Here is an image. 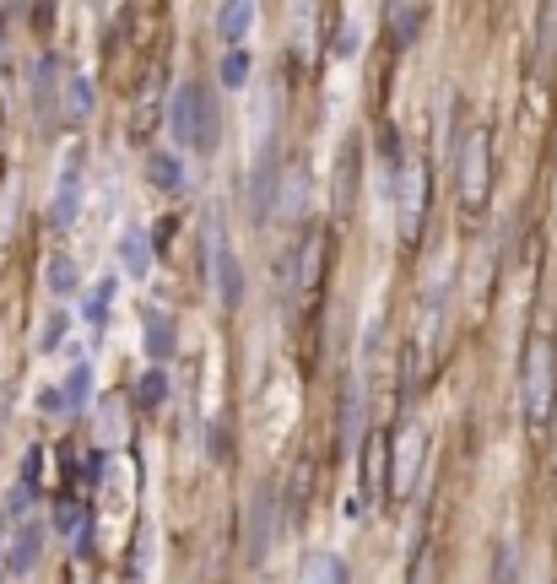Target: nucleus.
Returning a JSON list of instances; mask_svg holds the SVG:
<instances>
[{"label":"nucleus","mask_w":557,"mask_h":584,"mask_svg":"<svg viewBox=\"0 0 557 584\" xmlns=\"http://www.w3.org/2000/svg\"><path fill=\"white\" fill-rule=\"evenodd\" d=\"M0 574H6V525H0Z\"/></svg>","instance_id":"473e14b6"},{"label":"nucleus","mask_w":557,"mask_h":584,"mask_svg":"<svg viewBox=\"0 0 557 584\" xmlns=\"http://www.w3.org/2000/svg\"><path fill=\"white\" fill-rule=\"evenodd\" d=\"M114 433H119V406L103 401V438H114Z\"/></svg>","instance_id":"7c9ffc66"},{"label":"nucleus","mask_w":557,"mask_h":584,"mask_svg":"<svg viewBox=\"0 0 557 584\" xmlns=\"http://www.w3.org/2000/svg\"><path fill=\"white\" fill-rule=\"evenodd\" d=\"M249 82V55L244 49H228L222 55V87H244Z\"/></svg>","instance_id":"393cba45"},{"label":"nucleus","mask_w":557,"mask_h":584,"mask_svg":"<svg viewBox=\"0 0 557 584\" xmlns=\"http://www.w3.org/2000/svg\"><path fill=\"white\" fill-rule=\"evenodd\" d=\"M384 22H390V44L395 49H411L422 33V6H390L384 11Z\"/></svg>","instance_id":"6ab92c4d"},{"label":"nucleus","mask_w":557,"mask_h":584,"mask_svg":"<svg viewBox=\"0 0 557 584\" xmlns=\"http://www.w3.org/2000/svg\"><path fill=\"white\" fill-rule=\"evenodd\" d=\"M249 28H255V6H249V0H228V6H217V38L228 49H244Z\"/></svg>","instance_id":"2eb2a0df"},{"label":"nucleus","mask_w":557,"mask_h":584,"mask_svg":"<svg viewBox=\"0 0 557 584\" xmlns=\"http://www.w3.org/2000/svg\"><path fill=\"white\" fill-rule=\"evenodd\" d=\"M384 455H390V449H384V438H374V444L363 449V498L374 503V509L390 503V493H384Z\"/></svg>","instance_id":"f3484780"},{"label":"nucleus","mask_w":557,"mask_h":584,"mask_svg":"<svg viewBox=\"0 0 557 584\" xmlns=\"http://www.w3.org/2000/svg\"><path fill=\"white\" fill-rule=\"evenodd\" d=\"M141 406H147V411H157V406H163L168 401V374H163V368H147V374H141Z\"/></svg>","instance_id":"5701e85b"},{"label":"nucleus","mask_w":557,"mask_h":584,"mask_svg":"<svg viewBox=\"0 0 557 584\" xmlns=\"http://www.w3.org/2000/svg\"><path fill=\"white\" fill-rule=\"evenodd\" d=\"M271 536H276V487L260 482L255 498H249V514H244V563H265Z\"/></svg>","instance_id":"1a4fd4ad"},{"label":"nucleus","mask_w":557,"mask_h":584,"mask_svg":"<svg viewBox=\"0 0 557 584\" xmlns=\"http://www.w3.org/2000/svg\"><path fill=\"white\" fill-rule=\"evenodd\" d=\"M417 466H422V433L417 428H401L395 433V455H384V471H390V503L395 498H411V487H417Z\"/></svg>","instance_id":"9d476101"},{"label":"nucleus","mask_w":557,"mask_h":584,"mask_svg":"<svg viewBox=\"0 0 557 584\" xmlns=\"http://www.w3.org/2000/svg\"><path fill=\"white\" fill-rule=\"evenodd\" d=\"M276 184H282V163H276V146H271V136H265L260 157H255V174H249V217H255L260 228L276 211Z\"/></svg>","instance_id":"9b49d317"},{"label":"nucleus","mask_w":557,"mask_h":584,"mask_svg":"<svg viewBox=\"0 0 557 584\" xmlns=\"http://www.w3.org/2000/svg\"><path fill=\"white\" fill-rule=\"evenodd\" d=\"M298 584H347V563H341L336 552H314L309 563H303Z\"/></svg>","instance_id":"412c9836"},{"label":"nucleus","mask_w":557,"mask_h":584,"mask_svg":"<svg viewBox=\"0 0 557 584\" xmlns=\"http://www.w3.org/2000/svg\"><path fill=\"white\" fill-rule=\"evenodd\" d=\"M552 406H557V352H552V336L536 330L525 341V363H520V411L530 428H547L552 422Z\"/></svg>","instance_id":"7ed1b4c3"},{"label":"nucleus","mask_w":557,"mask_h":584,"mask_svg":"<svg viewBox=\"0 0 557 584\" xmlns=\"http://www.w3.org/2000/svg\"><path fill=\"white\" fill-rule=\"evenodd\" d=\"M65 114H71V119L92 114V82H87V76H71V82H65Z\"/></svg>","instance_id":"4be33fe9"},{"label":"nucleus","mask_w":557,"mask_h":584,"mask_svg":"<svg viewBox=\"0 0 557 584\" xmlns=\"http://www.w3.org/2000/svg\"><path fill=\"white\" fill-rule=\"evenodd\" d=\"M38 552H44V525L38 520H17L6 530V574L22 579L38 568Z\"/></svg>","instance_id":"f8f14e48"},{"label":"nucleus","mask_w":557,"mask_h":584,"mask_svg":"<svg viewBox=\"0 0 557 584\" xmlns=\"http://www.w3.org/2000/svg\"><path fill=\"white\" fill-rule=\"evenodd\" d=\"M206 260H211V282H217L222 309H238V303H244V271H238L233 238H228V228H222L217 211L206 217Z\"/></svg>","instance_id":"423d86ee"},{"label":"nucleus","mask_w":557,"mask_h":584,"mask_svg":"<svg viewBox=\"0 0 557 584\" xmlns=\"http://www.w3.org/2000/svg\"><path fill=\"white\" fill-rule=\"evenodd\" d=\"M49 287H55L60 298H65V292H76V265H71V255H55V260H49Z\"/></svg>","instance_id":"bb28decb"},{"label":"nucleus","mask_w":557,"mask_h":584,"mask_svg":"<svg viewBox=\"0 0 557 584\" xmlns=\"http://www.w3.org/2000/svg\"><path fill=\"white\" fill-rule=\"evenodd\" d=\"M6 22H11V11H0V55H6Z\"/></svg>","instance_id":"2f4dec72"},{"label":"nucleus","mask_w":557,"mask_h":584,"mask_svg":"<svg viewBox=\"0 0 557 584\" xmlns=\"http://www.w3.org/2000/svg\"><path fill=\"white\" fill-rule=\"evenodd\" d=\"M55 525L65 530V536H71V530H76V536H82V525H87L82 503H76V498H60V509H55Z\"/></svg>","instance_id":"cd10ccee"},{"label":"nucleus","mask_w":557,"mask_h":584,"mask_svg":"<svg viewBox=\"0 0 557 584\" xmlns=\"http://www.w3.org/2000/svg\"><path fill=\"white\" fill-rule=\"evenodd\" d=\"M325 249H330V233L325 228H303L293 260H287V292H293L298 303H314L325 287Z\"/></svg>","instance_id":"39448f33"},{"label":"nucleus","mask_w":557,"mask_h":584,"mask_svg":"<svg viewBox=\"0 0 557 584\" xmlns=\"http://www.w3.org/2000/svg\"><path fill=\"white\" fill-rule=\"evenodd\" d=\"M390 190H395V211H401V238L411 244V238L422 233V217H428V168L401 163V174L390 179Z\"/></svg>","instance_id":"6e6552de"},{"label":"nucleus","mask_w":557,"mask_h":584,"mask_svg":"<svg viewBox=\"0 0 557 584\" xmlns=\"http://www.w3.org/2000/svg\"><path fill=\"white\" fill-rule=\"evenodd\" d=\"M33 119L38 130H55V98H60V60L55 55H38L33 60Z\"/></svg>","instance_id":"ddd939ff"},{"label":"nucleus","mask_w":557,"mask_h":584,"mask_svg":"<svg viewBox=\"0 0 557 584\" xmlns=\"http://www.w3.org/2000/svg\"><path fill=\"white\" fill-rule=\"evenodd\" d=\"M411 584H433V557L417 552V568H411Z\"/></svg>","instance_id":"c85d7f7f"},{"label":"nucleus","mask_w":557,"mask_h":584,"mask_svg":"<svg viewBox=\"0 0 557 584\" xmlns=\"http://www.w3.org/2000/svg\"><path fill=\"white\" fill-rule=\"evenodd\" d=\"M444 325H449V271H439V282L422 298V320L411 325V347H406V390H422L433 379L444 357Z\"/></svg>","instance_id":"f257e3e1"},{"label":"nucleus","mask_w":557,"mask_h":584,"mask_svg":"<svg viewBox=\"0 0 557 584\" xmlns=\"http://www.w3.org/2000/svg\"><path fill=\"white\" fill-rule=\"evenodd\" d=\"M168 130H174L179 146H190V152H217L222 141V114H217V92L206 82H184L174 92V109H168Z\"/></svg>","instance_id":"f03ea898"},{"label":"nucleus","mask_w":557,"mask_h":584,"mask_svg":"<svg viewBox=\"0 0 557 584\" xmlns=\"http://www.w3.org/2000/svg\"><path fill=\"white\" fill-rule=\"evenodd\" d=\"M109 298H119V287H114V276H103V282L92 287V298H87V320H92V325L109 314Z\"/></svg>","instance_id":"a878e982"},{"label":"nucleus","mask_w":557,"mask_h":584,"mask_svg":"<svg viewBox=\"0 0 557 584\" xmlns=\"http://www.w3.org/2000/svg\"><path fill=\"white\" fill-rule=\"evenodd\" d=\"M92 401V363H76L71 374L60 379V390H49L44 395V406L49 411H82Z\"/></svg>","instance_id":"4468645a"},{"label":"nucleus","mask_w":557,"mask_h":584,"mask_svg":"<svg viewBox=\"0 0 557 584\" xmlns=\"http://www.w3.org/2000/svg\"><path fill=\"white\" fill-rule=\"evenodd\" d=\"M82 179H87V152L71 146L60 157V179H55V195H49V228L65 233L76 217H82Z\"/></svg>","instance_id":"0eeeda50"},{"label":"nucleus","mask_w":557,"mask_h":584,"mask_svg":"<svg viewBox=\"0 0 557 584\" xmlns=\"http://www.w3.org/2000/svg\"><path fill=\"white\" fill-rule=\"evenodd\" d=\"M60 330H65V320L55 314V320L44 325V341H38V347H44V352H55V347H60Z\"/></svg>","instance_id":"c756f323"},{"label":"nucleus","mask_w":557,"mask_h":584,"mask_svg":"<svg viewBox=\"0 0 557 584\" xmlns=\"http://www.w3.org/2000/svg\"><path fill=\"white\" fill-rule=\"evenodd\" d=\"M357 28H363V11H341V38H336V55L341 60L357 55Z\"/></svg>","instance_id":"b1692460"},{"label":"nucleus","mask_w":557,"mask_h":584,"mask_svg":"<svg viewBox=\"0 0 557 584\" xmlns=\"http://www.w3.org/2000/svg\"><path fill=\"white\" fill-rule=\"evenodd\" d=\"M147 179H152V190L179 195V190H184V168H179V157H174V152H152V157H147Z\"/></svg>","instance_id":"aec40b11"},{"label":"nucleus","mask_w":557,"mask_h":584,"mask_svg":"<svg viewBox=\"0 0 557 584\" xmlns=\"http://www.w3.org/2000/svg\"><path fill=\"white\" fill-rule=\"evenodd\" d=\"M119 265H125V276H147L152 271V238L141 228H125V238H119Z\"/></svg>","instance_id":"a211bd4d"},{"label":"nucleus","mask_w":557,"mask_h":584,"mask_svg":"<svg viewBox=\"0 0 557 584\" xmlns=\"http://www.w3.org/2000/svg\"><path fill=\"white\" fill-rule=\"evenodd\" d=\"M455 184H460V211L476 222L487 195H493V141H487V125H471L455 141Z\"/></svg>","instance_id":"20e7f679"},{"label":"nucleus","mask_w":557,"mask_h":584,"mask_svg":"<svg viewBox=\"0 0 557 584\" xmlns=\"http://www.w3.org/2000/svg\"><path fill=\"white\" fill-rule=\"evenodd\" d=\"M141 325H147V357H152V368H163L168 357H174V314H168V309H147V314H141Z\"/></svg>","instance_id":"dca6fc26"}]
</instances>
